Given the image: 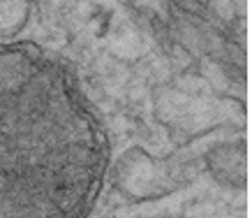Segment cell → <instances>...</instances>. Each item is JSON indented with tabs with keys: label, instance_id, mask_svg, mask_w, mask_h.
I'll return each mask as SVG.
<instances>
[{
	"label": "cell",
	"instance_id": "1",
	"mask_svg": "<svg viewBox=\"0 0 252 218\" xmlns=\"http://www.w3.org/2000/svg\"><path fill=\"white\" fill-rule=\"evenodd\" d=\"M174 158L162 160L153 167V158L141 148H130V153L118 160L116 167V186L121 193H127L134 200H155L162 195L174 193L176 188L188 186L199 174L194 163H176Z\"/></svg>",
	"mask_w": 252,
	"mask_h": 218
},
{
	"label": "cell",
	"instance_id": "2",
	"mask_svg": "<svg viewBox=\"0 0 252 218\" xmlns=\"http://www.w3.org/2000/svg\"><path fill=\"white\" fill-rule=\"evenodd\" d=\"M206 167L213 174V179L224 188L248 186V151L245 140L218 144L206 153Z\"/></svg>",
	"mask_w": 252,
	"mask_h": 218
},
{
	"label": "cell",
	"instance_id": "3",
	"mask_svg": "<svg viewBox=\"0 0 252 218\" xmlns=\"http://www.w3.org/2000/svg\"><path fill=\"white\" fill-rule=\"evenodd\" d=\"M31 14L28 0H0V37H12L21 31Z\"/></svg>",
	"mask_w": 252,
	"mask_h": 218
}]
</instances>
